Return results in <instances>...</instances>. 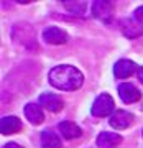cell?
I'll list each match as a JSON object with an SVG mask.
<instances>
[{
    "mask_svg": "<svg viewBox=\"0 0 143 148\" xmlns=\"http://www.w3.org/2000/svg\"><path fill=\"white\" fill-rule=\"evenodd\" d=\"M138 79H140V81L143 82V68L138 69Z\"/></svg>",
    "mask_w": 143,
    "mask_h": 148,
    "instance_id": "d6986e66",
    "label": "cell"
},
{
    "mask_svg": "<svg viewBox=\"0 0 143 148\" xmlns=\"http://www.w3.org/2000/svg\"><path fill=\"white\" fill-rule=\"evenodd\" d=\"M118 95L122 97V101H123V102H127V104H132V102L140 101V97H142V92H140V90H138L133 84L123 82V84L118 86Z\"/></svg>",
    "mask_w": 143,
    "mask_h": 148,
    "instance_id": "8992f818",
    "label": "cell"
},
{
    "mask_svg": "<svg viewBox=\"0 0 143 148\" xmlns=\"http://www.w3.org/2000/svg\"><path fill=\"white\" fill-rule=\"evenodd\" d=\"M3 148H23V147H21V145H18V143H13V142H12V143H7Z\"/></svg>",
    "mask_w": 143,
    "mask_h": 148,
    "instance_id": "ac0fdd59",
    "label": "cell"
},
{
    "mask_svg": "<svg viewBox=\"0 0 143 148\" xmlns=\"http://www.w3.org/2000/svg\"><path fill=\"white\" fill-rule=\"evenodd\" d=\"M133 120V115L127 110H117L110 115V125L117 130H125V128L130 127V123Z\"/></svg>",
    "mask_w": 143,
    "mask_h": 148,
    "instance_id": "277c9868",
    "label": "cell"
},
{
    "mask_svg": "<svg viewBox=\"0 0 143 148\" xmlns=\"http://www.w3.org/2000/svg\"><path fill=\"white\" fill-rule=\"evenodd\" d=\"M114 99L109 94H101L95 102L92 104V115L94 117H105L114 110Z\"/></svg>",
    "mask_w": 143,
    "mask_h": 148,
    "instance_id": "3957f363",
    "label": "cell"
},
{
    "mask_svg": "<svg viewBox=\"0 0 143 148\" xmlns=\"http://www.w3.org/2000/svg\"><path fill=\"white\" fill-rule=\"evenodd\" d=\"M64 7L68 8V10H71L73 13H76V15H82L84 13V8H86V3L84 2H76V3H64Z\"/></svg>",
    "mask_w": 143,
    "mask_h": 148,
    "instance_id": "2e32d148",
    "label": "cell"
},
{
    "mask_svg": "<svg viewBox=\"0 0 143 148\" xmlns=\"http://www.w3.org/2000/svg\"><path fill=\"white\" fill-rule=\"evenodd\" d=\"M82 73L74 66H56L49 71V82L53 87L61 90H76L82 86Z\"/></svg>",
    "mask_w": 143,
    "mask_h": 148,
    "instance_id": "6da1fadb",
    "label": "cell"
},
{
    "mask_svg": "<svg viewBox=\"0 0 143 148\" xmlns=\"http://www.w3.org/2000/svg\"><path fill=\"white\" fill-rule=\"evenodd\" d=\"M135 69H137L135 63L128 61V59H120V61L114 66V74H115L118 79H127V77H130V76L135 73Z\"/></svg>",
    "mask_w": 143,
    "mask_h": 148,
    "instance_id": "30bf717a",
    "label": "cell"
},
{
    "mask_svg": "<svg viewBox=\"0 0 143 148\" xmlns=\"http://www.w3.org/2000/svg\"><path fill=\"white\" fill-rule=\"evenodd\" d=\"M142 32H143L142 23H137V21H127L125 27H123V33H125L128 38L138 36V35H142Z\"/></svg>",
    "mask_w": 143,
    "mask_h": 148,
    "instance_id": "9a60e30c",
    "label": "cell"
},
{
    "mask_svg": "<svg viewBox=\"0 0 143 148\" xmlns=\"http://www.w3.org/2000/svg\"><path fill=\"white\" fill-rule=\"evenodd\" d=\"M12 36L16 43H20L25 48H35V32L27 23H16L13 27Z\"/></svg>",
    "mask_w": 143,
    "mask_h": 148,
    "instance_id": "7a4b0ae2",
    "label": "cell"
},
{
    "mask_svg": "<svg viewBox=\"0 0 143 148\" xmlns=\"http://www.w3.org/2000/svg\"><path fill=\"white\" fill-rule=\"evenodd\" d=\"M135 20H137L138 23H142V25H143V5L138 7L137 10H135Z\"/></svg>",
    "mask_w": 143,
    "mask_h": 148,
    "instance_id": "e0dca14e",
    "label": "cell"
},
{
    "mask_svg": "<svg viewBox=\"0 0 143 148\" xmlns=\"http://www.w3.org/2000/svg\"><path fill=\"white\" fill-rule=\"evenodd\" d=\"M40 104L44 109H48L49 112H59V110H63V107H64L63 99L58 94H43L40 97Z\"/></svg>",
    "mask_w": 143,
    "mask_h": 148,
    "instance_id": "ba28073f",
    "label": "cell"
},
{
    "mask_svg": "<svg viewBox=\"0 0 143 148\" xmlns=\"http://www.w3.org/2000/svg\"><path fill=\"white\" fill-rule=\"evenodd\" d=\"M0 130L3 135H12V133H18L21 130V122L13 115H7L0 122Z\"/></svg>",
    "mask_w": 143,
    "mask_h": 148,
    "instance_id": "8fae6325",
    "label": "cell"
},
{
    "mask_svg": "<svg viewBox=\"0 0 143 148\" xmlns=\"http://www.w3.org/2000/svg\"><path fill=\"white\" fill-rule=\"evenodd\" d=\"M122 143V137L114 132H102L97 137V145L99 148H117Z\"/></svg>",
    "mask_w": 143,
    "mask_h": 148,
    "instance_id": "9c48e42d",
    "label": "cell"
},
{
    "mask_svg": "<svg viewBox=\"0 0 143 148\" xmlns=\"http://www.w3.org/2000/svg\"><path fill=\"white\" fill-rule=\"evenodd\" d=\"M58 128H59V132H61V135H63L66 140H74V138H79L81 135H82L81 128L76 125L74 122H69V120L61 122L58 125Z\"/></svg>",
    "mask_w": 143,
    "mask_h": 148,
    "instance_id": "7c38bea8",
    "label": "cell"
},
{
    "mask_svg": "<svg viewBox=\"0 0 143 148\" xmlns=\"http://www.w3.org/2000/svg\"><path fill=\"white\" fill-rule=\"evenodd\" d=\"M43 40L49 45H64L68 41V35L58 27H49L43 32Z\"/></svg>",
    "mask_w": 143,
    "mask_h": 148,
    "instance_id": "5b68a950",
    "label": "cell"
},
{
    "mask_svg": "<svg viewBox=\"0 0 143 148\" xmlns=\"http://www.w3.org/2000/svg\"><path fill=\"white\" fill-rule=\"evenodd\" d=\"M25 115L33 125H40L44 120V114L41 110V106H38V104H27L25 106Z\"/></svg>",
    "mask_w": 143,
    "mask_h": 148,
    "instance_id": "4fadbf2b",
    "label": "cell"
},
{
    "mask_svg": "<svg viewBox=\"0 0 143 148\" xmlns=\"http://www.w3.org/2000/svg\"><path fill=\"white\" fill-rule=\"evenodd\" d=\"M41 145L43 148H61V140L56 135V132L46 128L41 133Z\"/></svg>",
    "mask_w": 143,
    "mask_h": 148,
    "instance_id": "5bb4252c",
    "label": "cell"
},
{
    "mask_svg": "<svg viewBox=\"0 0 143 148\" xmlns=\"http://www.w3.org/2000/svg\"><path fill=\"white\" fill-rule=\"evenodd\" d=\"M114 13V5L107 0H97L92 3V15L95 18H101V20H107L110 18Z\"/></svg>",
    "mask_w": 143,
    "mask_h": 148,
    "instance_id": "52a82bcc",
    "label": "cell"
}]
</instances>
